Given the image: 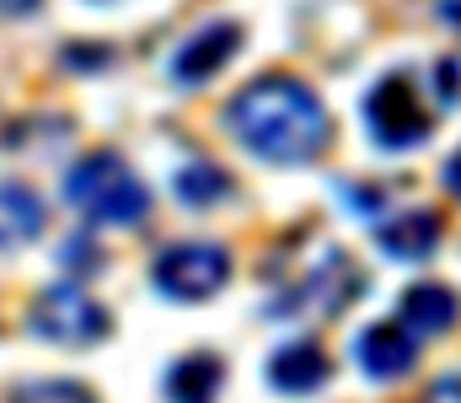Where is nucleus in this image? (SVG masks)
Instances as JSON below:
<instances>
[{"instance_id":"f257e3e1","label":"nucleus","mask_w":461,"mask_h":403,"mask_svg":"<svg viewBox=\"0 0 461 403\" xmlns=\"http://www.w3.org/2000/svg\"><path fill=\"white\" fill-rule=\"evenodd\" d=\"M226 130L241 151L274 167H306L333 145L328 103L295 76H258L226 103Z\"/></svg>"},{"instance_id":"f03ea898","label":"nucleus","mask_w":461,"mask_h":403,"mask_svg":"<svg viewBox=\"0 0 461 403\" xmlns=\"http://www.w3.org/2000/svg\"><path fill=\"white\" fill-rule=\"evenodd\" d=\"M65 199L92 226H145L150 188L134 178V167L118 151H92L65 172Z\"/></svg>"},{"instance_id":"7ed1b4c3","label":"nucleus","mask_w":461,"mask_h":403,"mask_svg":"<svg viewBox=\"0 0 461 403\" xmlns=\"http://www.w3.org/2000/svg\"><path fill=\"white\" fill-rule=\"evenodd\" d=\"M27 328H32L43 344L86 350V344H103V339L113 334V312H108L92 290L59 279V285H43V290L32 296V307H27Z\"/></svg>"},{"instance_id":"20e7f679","label":"nucleus","mask_w":461,"mask_h":403,"mask_svg":"<svg viewBox=\"0 0 461 403\" xmlns=\"http://www.w3.org/2000/svg\"><path fill=\"white\" fill-rule=\"evenodd\" d=\"M359 290H365V269L339 248H322V259H312L295 285H285L268 312L274 317H333Z\"/></svg>"},{"instance_id":"39448f33","label":"nucleus","mask_w":461,"mask_h":403,"mask_svg":"<svg viewBox=\"0 0 461 403\" xmlns=\"http://www.w3.org/2000/svg\"><path fill=\"white\" fill-rule=\"evenodd\" d=\"M150 279H156V290H161V296L199 307V301H210L215 290H226L230 253L221 248V243H172V248L156 259Z\"/></svg>"},{"instance_id":"423d86ee","label":"nucleus","mask_w":461,"mask_h":403,"mask_svg":"<svg viewBox=\"0 0 461 403\" xmlns=\"http://www.w3.org/2000/svg\"><path fill=\"white\" fill-rule=\"evenodd\" d=\"M365 124L370 140L386 151H408L429 134V114L419 103V87H408V76H386L370 97H365Z\"/></svg>"},{"instance_id":"0eeeda50","label":"nucleus","mask_w":461,"mask_h":403,"mask_svg":"<svg viewBox=\"0 0 461 403\" xmlns=\"http://www.w3.org/2000/svg\"><path fill=\"white\" fill-rule=\"evenodd\" d=\"M419 350H424V339L397 317H386V323H370L359 339H354V361L365 366V377H375V382H397V377H408L413 366H419Z\"/></svg>"},{"instance_id":"6e6552de","label":"nucleus","mask_w":461,"mask_h":403,"mask_svg":"<svg viewBox=\"0 0 461 403\" xmlns=\"http://www.w3.org/2000/svg\"><path fill=\"white\" fill-rule=\"evenodd\" d=\"M236 49H241V27H236V22H210V27H199L188 43H177V54H172V81H177V87H204L210 76H221L230 60H236Z\"/></svg>"},{"instance_id":"1a4fd4ad","label":"nucleus","mask_w":461,"mask_h":403,"mask_svg":"<svg viewBox=\"0 0 461 403\" xmlns=\"http://www.w3.org/2000/svg\"><path fill=\"white\" fill-rule=\"evenodd\" d=\"M333 377V361L317 339H290L268 355V388L274 393H317Z\"/></svg>"},{"instance_id":"9d476101","label":"nucleus","mask_w":461,"mask_h":403,"mask_svg":"<svg viewBox=\"0 0 461 403\" xmlns=\"http://www.w3.org/2000/svg\"><path fill=\"white\" fill-rule=\"evenodd\" d=\"M375 243L397 264H424L435 253V243H440V215L435 210H397L392 221L375 226Z\"/></svg>"},{"instance_id":"9b49d317","label":"nucleus","mask_w":461,"mask_h":403,"mask_svg":"<svg viewBox=\"0 0 461 403\" xmlns=\"http://www.w3.org/2000/svg\"><path fill=\"white\" fill-rule=\"evenodd\" d=\"M43 226H49L43 194H38L32 183H22V178H5V183H0V253L27 248Z\"/></svg>"},{"instance_id":"f8f14e48","label":"nucleus","mask_w":461,"mask_h":403,"mask_svg":"<svg viewBox=\"0 0 461 403\" xmlns=\"http://www.w3.org/2000/svg\"><path fill=\"white\" fill-rule=\"evenodd\" d=\"M419 339H435V334H451L461 317V301L456 290H446V285H413L408 296H402V312H397Z\"/></svg>"},{"instance_id":"ddd939ff","label":"nucleus","mask_w":461,"mask_h":403,"mask_svg":"<svg viewBox=\"0 0 461 403\" xmlns=\"http://www.w3.org/2000/svg\"><path fill=\"white\" fill-rule=\"evenodd\" d=\"M226 382V361L199 350V355H183L172 371H167V403H215Z\"/></svg>"},{"instance_id":"4468645a","label":"nucleus","mask_w":461,"mask_h":403,"mask_svg":"<svg viewBox=\"0 0 461 403\" xmlns=\"http://www.w3.org/2000/svg\"><path fill=\"white\" fill-rule=\"evenodd\" d=\"M172 188H177L183 205H215V199H226L230 194V178L221 172V167L199 161V167H183V172L172 178Z\"/></svg>"},{"instance_id":"2eb2a0df","label":"nucleus","mask_w":461,"mask_h":403,"mask_svg":"<svg viewBox=\"0 0 461 403\" xmlns=\"http://www.w3.org/2000/svg\"><path fill=\"white\" fill-rule=\"evenodd\" d=\"M11 403H97L81 382H70V377H54V382H22Z\"/></svg>"},{"instance_id":"dca6fc26","label":"nucleus","mask_w":461,"mask_h":403,"mask_svg":"<svg viewBox=\"0 0 461 403\" xmlns=\"http://www.w3.org/2000/svg\"><path fill=\"white\" fill-rule=\"evenodd\" d=\"M419 403H461V366L456 371H446V377H435L429 388H424V398Z\"/></svg>"},{"instance_id":"f3484780","label":"nucleus","mask_w":461,"mask_h":403,"mask_svg":"<svg viewBox=\"0 0 461 403\" xmlns=\"http://www.w3.org/2000/svg\"><path fill=\"white\" fill-rule=\"evenodd\" d=\"M446 188H451V194L461 199V151L451 156V161H446Z\"/></svg>"},{"instance_id":"a211bd4d","label":"nucleus","mask_w":461,"mask_h":403,"mask_svg":"<svg viewBox=\"0 0 461 403\" xmlns=\"http://www.w3.org/2000/svg\"><path fill=\"white\" fill-rule=\"evenodd\" d=\"M0 11H5V16H32L38 0H0Z\"/></svg>"},{"instance_id":"6ab92c4d","label":"nucleus","mask_w":461,"mask_h":403,"mask_svg":"<svg viewBox=\"0 0 461 403\" xmlns=\"http://www.w3.org/2000/svg\"><path fill=\"white\" fill-rule=\"evenodd\" d=\"M440 11H446V16H451V22H461V0H446V5H440Z\"/></svg>"}]
</instances>
